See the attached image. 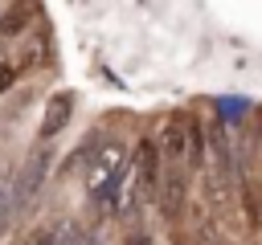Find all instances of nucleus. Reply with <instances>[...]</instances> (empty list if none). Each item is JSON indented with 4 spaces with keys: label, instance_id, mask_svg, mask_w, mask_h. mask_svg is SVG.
I'll use <instances>...</instances> for the list:
<instances>
[{
    "label": "nucleus",
    "instance_id": "6e6552de",
    "mask_svg": "<svg viewBox=\"0 0 262 245\" xmlns=\"http://www.w3.org/2000/svg\"><path fill=\"white\" fill-rule=\"evenodd\" d=\"M61 245H90V237H82V233H74V229H70V233H66V241H61Z\"/></svg>",
    "mask_w": 262,
    "mask_h": 245
},
{
    "label": "nucleus",
    "instance_id": "20e7f679",
    "mask_svg": "<svg viewBox=\"0 0 262 245\" xmlns=\"http://www.w3.org/2000/svg\"><path fill=\"white\" fill-rule=\"evenodd\" d=\"M49 151L45 147H37L33 155H29V163L20 167V176H16V188H12V200H16V208H25L37 192H41V184H45V172H49Z\"/></svg>",
    "mask_w": 262,
    "mask_h": 245
},
{
    "label": "nucleus",
    "instance_id": "39448f33",
    "mask_svg": "<svg viewBox=\"0 0 262 245\" xmlns=\"http://www.w3.org/2000/svg\"><path fill=\"white\" fill-rule=\"evenodd\" d=\"M70 118H74V94H70V90H57V94H49V102H45V114H41V139H53V135H61V131L70 127Z\"/></svg>",
    "mask_w": 262,
    "mask_h": 245
},
{
    "label": "nucleus",
    "instance_id": "f03ea898",
    "mask_svg": "<svg viewBox=\"0 0 262 245\" xmlns=\"http://www.w3.org/2000/svg\"><path fill=\"white\" fill-rule=\"evenodd\" d=\"M184 200H188V172L180 167H164L160 172V188H156V204L168 220H176L184 212Z\"/></svg>",
    "mask_w": 262,
    "mask_h": 245
},
{
    "label": "nucleus",
    "instance_id": "1a4fd4ad",
    "mask_svg": "<svg viewBox=\"0 0 262 245\" xmlns=\"http://www.w3.org/2000/svg\"><path fill=\"white\" fill-rule=\"evenodd\" d=\"M4 220H8V192L0 188V229H4Z\"/></svg>",
    "mask_w": 262,
    "mask_h": 245
},
{
    "label": "nucleus",
    "instance_id": "7ed1b4c3",
    "mask_svg": "<svg viewBox=\"0 0 262 245\" xmlns=\"http://www.w3.org/2000/svg\"><path fill=\"white\" fill-rule=\"evenodd\" d=\"M131 167H135L139 196L156 200V188H160V172H164V163H160V151H156L151 139H139V143H135V159H131Z\"/></svg>",
    "mask_w": 262,
    "mask_h": 245
},
{
    "label": "nucleus",
    "instance_id": "423d86ee",
    "mask_svg": "<svg viewBox=\"0 0 262 245\" xmlns=\"http://www.w3.org/2000/svg\"><path fill=\"white\" fill-rule=\"evenodd\" d=\"M66 233H70V220H61V216H45V220L29 225V229L20 233L16 245H61Z\"/></svg>",
    "mask_w": 262,
    "mask_h": 245
},
{
    "label": "nucleus",
    "instance_id": "f257e3e1",
    "mask_svg": "<svg viewBox=\"0 0 262 245\" xmlns=\"http://www.w3.org/2000/svg\"><path fill=\"white\" fill-rule=\"evenodd\" d=\"M127 176V147L123 143H102L90 159H86V192L94 204L119 208V188Z\"/></svg>",
    "mask_w": 262,
    "mask_h": 245
},
{
    "label": "nucleus",
    "instance_id": "0eeeda50",
    "mask_svg": "<svg viewBox=\"0 0 262 245\" xmlns=\"http://www.w3.org/2000/svg\"><path fill=\"white\" fill-rule=\"evenodd\" d=\"M12 82H16V65H0V94H4Z\"/></svg>",
    "mask_w": 262,
    "mask_h": 245
}]
</instances>
